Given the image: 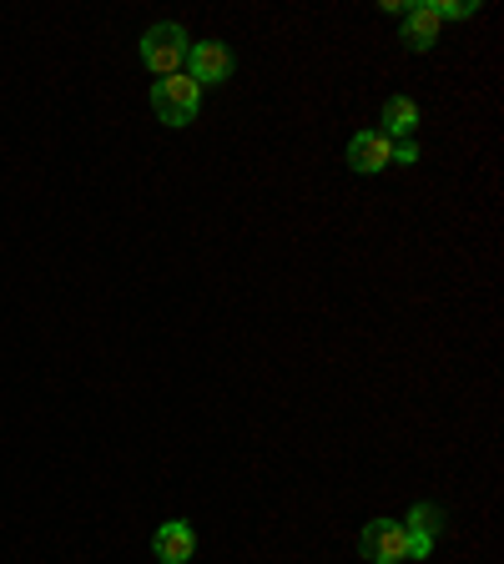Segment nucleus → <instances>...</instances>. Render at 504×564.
I'll return each mask as SVG.
<instances>
[{"mask_svg":"<svg viewBox=\"0 0 504 564\" xmlns=\"http://www.w3.org/2000/svg\"><path fill=\"white\" fill-rule=\"evenodd\" d=\"M358 550H364L368 564H404V560H409V534H404V519H368Z\"/></svg>","mask_w":504,"mask_h":564,"instance_id":"20e7f679","label":"nucleus"},{"mask_svg":"<svg viewBox=\"0 0 504 564\" xmlns=\"http://www.w3.org/2000/svg\"><path fill=\"white\" fill-rule=\"evenodd\" d=\"M187 61H192V82L202 86V91H207V86H223V82H233V51L223 46V41H197V46L187 51Z\"/></svg>","mask_w":504,"mask_h":564,"instance_id":"39448f33","label":"nucleus"},{"mask_svg":"<svg viewBox=\"0 0 504 564\" xmlns=\"http://www.w3.org/2000/svg\"><path fill=\"white\" fill-rule=\"evenodd\" d=\"M152 554H157V564H192V554H197V534H192L187 519H167V524H157Z\"/></svg>","mask_w":504,"mask_h":564,"instance_id":"0eeeda50","label":"nucleus"},{"mask_svg":"<svg viewBox=\"0 0 504 564\" xmlns=\"http://www.w3.org/2000/svg\"><path fill=\"white\" fill-rule=\"evenodd\" d=\"M439 15H435V6L429 0H419V6H409L404 11V31H399V41L409 51H435V41H439Z\"/></svg>","mask_w":504,"mask_h":564,"instance_id":"6e6552de","label":"nucleus"},{"mask_svg":"<svg viewBox=\"0 0 504 564\" xmlns=\"http://www.w3.org/2000/svg\"><path fill=\"white\" fill-rule=\"evenodd\" d=\"M419 121H423V111H419V101H414V96H388L384 111H378V131H384L388 141L414 137V131H419Z\"/></svg>","mask_w":504,"mask_h":564,"instance_id":"1a4fd4ad","label":"nucleus"},{"mask_svg":"<svg viewBox=\"0 0 504 564\" xmlns=\"http://www.w3.org/2000/svg\"><path fill=\"white\" fill-rule=\"evenodd\" d=\"M152 111L162 127H192L202 111V86L192 82L187 70L162 76V82H152Z\"/></svg>","mask_w":504,"mask_h":564,"instance_id":"f257e3e1","label":"nucleus"},{"mask_svg":"<svg viewBox=\"0 0 504 564\" xmlns=\"http://www.w3.org/2000/svg\"><path fill=\"white\" fill-rule=\"evenodd\" d=\"M429 6H435L439 21H470L480 11V0H429Z\"/></svg>","mask_w":504,"mask_h":564,"instance_id":"9d476101","label":"nucleus"},{"mask_svg":"<svg viewBox=\"0 0 504 564\" xmlns=\"http://www.w3.org/2000/svg\"><path fill=\"white\" fill-rule=\"evenodd\" d=\"M404 534H409V560H429L435 540L444 534V509L439 505H414L404 514Z\"/></svg>","mask_w":504,"mask_h":564,"instance_id":"423d86ee","label":"nucleus"},{"mask_svg":"<svg viewBox=\"0 0 504 564\" xmlns=\"http://www.w3.org/2000/svg\"><path fill=\"white\" fill-rule=\"evenodd\" d=\"M187 51H192V35L176 21H157L141 35V66L152 70V76H176V70L187 66Z\"/></svg>","mask_w":504,"mask_h":564,"instance_id":"f03ea898","label":"nucleus"},{"mask_svg":"<svg viewBox=\"0 0 504 564\" xmlns=\"http://www.w3.org/2000/svg\"><path fill=\"white\" fill-rule=\"evenodd\" d=\"M419 162V147H414V141H399V166H414Z\"/></svg>","mask_w":504,"mask_h":564,"instance_id":"9b49d317","label":"nucleus"},{"mask_svg":"<svg viewBox=\"0 0 504 564\" xmlns=\"http://www.w3.org/2000/svg\"><path fill=\"white\" fill-rule=\"evenodd\" d=\"M343 162H348V172L374 176L384 166H399V141H388L384 131H353V141L343 147Z\"/></svg>","mask_w":504,"mask_h":564,"instance_id":"7ed1b4c3","label":"nucleus"}]
</instances>
